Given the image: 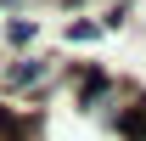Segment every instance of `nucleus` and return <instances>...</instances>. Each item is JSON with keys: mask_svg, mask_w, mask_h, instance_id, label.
Segmentation results:
<instances>
[{"mask_svg": "<svg viewBox=\"0 0 146 141\" xmlns=\"http://www.w3.org/2000/svg\"><path fill=\"white\" fill-rule=\"evenodd\" d=\"M0 34H6V45L28 51V40H34V17H6V23H0Z\"/></svg>", "mask_w": 146, "mask_h": 141, "instance_id": "nucleus-1", "label": "nucleus"}]
</instances>
